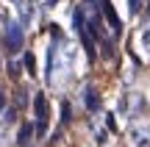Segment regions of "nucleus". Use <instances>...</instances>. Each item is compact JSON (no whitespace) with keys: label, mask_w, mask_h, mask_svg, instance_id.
<instances>
[{"label":"nucleus","mask_w":150,"mask_h":147,"mask_svg":"<svg viewBox=\"0 0 150 147\" xmlns=\"http://www.w3.org/2000/svg\"><path fill=\"white\" fill-rule=\"evenodd\" d=\"M3 39H6V47L11 50V53H17V50L25 44V33H22V25L14 20H8L3 25Z\"/></svg>","instance_id":"obj_1"},{"label":"nucleus","mask_w":150,"mask_h":147,"mask_svg":"<svg viewBox=\"0 0 150 147\" xmlns=\"http://www.w3.org/2000/svg\"><path fill=\"white\" fill-rule=\"evenodd\" d=\"M33 111H36V131L39 136H45V131H47V100L42 92L33 97Z\"/></svg>","instance_id":"obj_2"},{"label":"nucleus","mask_w":150,"mask_h":147,"mask_svg":"<svg viewBox=\"0 0 150 147\" xmlns=\"http://www.w3.org/2000/svg\"><path fill=\"white\" fill-rule=\"evenodd\" d=\"M83 20H86V25H89V31L95 33V36H100V14H97V8H95V0H83Z\"/></svg>","instance_id":"obj_3"},{"label":"nucleus","mask_w":150,"mask_h":147,"mask_svg":"<svg viewBox=\"0 0 150 147\" xmlns=\"http://www.w3.org/2000/svg\"><path fill=\"white\" fill-rule=\"evenodd\" d=\"M100 8H103V14H106V20H108V28H111V33H114V36H120V33H122V22H120L117 11H114L111 0H103Z\"/></svg>","instance_id":"obj_4"},{"label":"nucleus","mask_w":150,"mask_h":147,"mask_svg":"<svg viewBox=\"0 0 150 147\" xmlns=\"http://www.w3.org/2000/svg\"><path fill=\"white\" fill-rule=\"evenodd\" d=\"M134 147H150V125H134L128 131Z\"/></svg>","instance_id":"obj_5"},{"label":"nucleus","mask_w":150,"mask_h":147,"mask_svg":"<svg viewBox=\"0 0 150 147\" xmlns=\"http://www.w3.org/2000/svg\"><path fill=\"white\" fill-rule=\"evenodd\" d=\"M81 100L86 103V111H92V114L100 111V97H97V92H95L92 86H86L83 92H81Z\"/></svg>","instance_id":"obj_6"},{"label":"nucleus","mask_w":150,"mask_h":147,"mask_svg":"<svg viewBox=\"0 0 150 147\" xmlns=\"http://www.w3.org/2000/svg\"><path fill=\"white\" fill-rule=\"evenodd\" d=\"M11 6H14L17 11H20V20H22V25H28L31 22V6L25 3V0H8Z\"/></svg>","instance_id":"obj_7"},{"label":"nucleus","mask_w":150,"mask_h":147,"mask_svg":"<svg viewBox=\"0 0 150 147\" xmlns=\"http://www.w3.org/2000/svg\"><path fill=\"white\" fill-rule=\"evenodd\" d=\"M92 131H95V142H97V144H106V139H108V133H106V125L95 122V125H92Z\"/></svg>","instance_id":"obj_8"},{"label":"nucleus","mask_w":150,"mask_h":147,"mask_svg":"<svg viewBox=\"0 0 150 147\" xmlns=\"http://www.w3.org/2000/svg\"><path fill=\"white\" fill-rule=\"evenodd\" d=\"M33 136V125H22V133H20V144H28V139Z\"/></svg>","instance_id":"obj_9"},{"label":"nucleus","mask_w":150,"mask_h":147,"mask_svg":"<svg viewBox=\"0 0 150 147\" xmlns=\"http://www.w3.org/2000/svg\"><path fill=\"white\" fill-rule=\"evenodd\" d=\"M22 61H25V70L33 75V72H36V61H33V56H31V53H25V58H22Z\"/></svg>","instance_id":"obj_10"},{"label":"nucleus","mask_w":150,"mask_h":147,"mask_svg":"<svg viewBox=\"0 0 150 147\" xmlns=\"http://www.w3.org/2000/svg\"><path fill=\"white\" fill-rule=\"evenodd\" d=\"M142 47H145V53L150 56V28H145V31H142Z\"/></svg>","instance_id":"obj_11"},{"label":"nucleus","mask_w":150,"mask_h":147,"mask_svg":"<svg viewBox=\"0 0 150 147\" xmlns=\"http://www.w3.org/2000/svg\"><path fill=\"white\" fill-rule=\"evenodd\" d=\"M125 3H128L131 14H139V11H142V0H125Z\"/></svg>","instance_id":"obj_12"},{"label":"nucleus","mask_w":150,"mask_h":147,"mask_svg":"<svg viewBox=\"0 0 150 147\" xmlns=\"http://www.w3.org/2000/svg\"><path fill=\"white\" fill-rule=\"evenodd\" d=\"M8 67H11V70H8V72H11V75H14V78H17V75H20V64H17V61H11V64H8Z\"/></svg>","instance_id":"obj_13"},{"label":"nucleus","mask_w":150,"mask_h":147,"mask_svg":"<svg viewBox=\"0 0 150 147\" xmlns=\"http://www.w3.org/2000/svg\"><path fill=\"white\" fill-rule=\"evenodd\" d=\"M56 3H59V0H45V6H56Z\"/></svg>","instance_id":"obj_14"}]
</instances>
